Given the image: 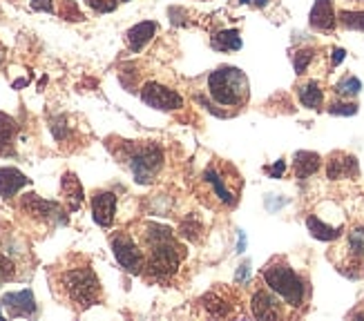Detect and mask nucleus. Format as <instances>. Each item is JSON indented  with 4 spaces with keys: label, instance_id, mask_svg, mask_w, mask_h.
Masks as SVG:
<instances>
[{
    "label": "nucleus",
    "instance_id": "1",
    "mask_svg": "<svg viewBox=\"0 0 364 321\" xmlns=\"http://www.w3.org/2000/svg\"><path fill=\"white\" fill-rule=\"evenodd\" d=\"M262 277H264V283L268 285V290H273L287 306L291 308L304 306L306 295H309L306 281L289 266L287 259L275 256L273 261H268L266 268L262 270Z\"/></svg>",
    "mask_w": 364,
    "mask_h": 321
},
{
    "label": "nucleus",
    "instance_id": "2",
    "mask_svg": "<svg viewBox=\"0 0 364 321\" xmlns=\"http://www.w3.org/2000/svg\"><path fill=\"white\" fill-rule=\"evenodd\" d=\"M208 94L221 107H240L248 101V78L240 67L224 65L208 76Z\"/></svg>",
    "mask_w": 364,
    "mask_h": 321
},
{
    "label": "nucleus",
    "instance_id": "3",
    "mask_svg": "<svg viewBox=\"0 0 364 321\" xmlns=\"http://www.w3.org/2000/svg\"><path fill=\"white\" fill-rule=\"evenodd\" d=\"M63 288H65L68 299L74 303L76 308H90L99 301L101 297V285L97 275L92 272V268H72L63 275Z\"/></svg>",
    "mask_w": 364,
    "mask_h": 321
},
{
    "label": "nucleus",
    "instance_id": "4",
    "mask_svg": "<svg viewBox=\"0 0 364 321\" xmlns=\"http://www.w3.org/2000/svg\"><path fill=\"white\" fill-rule=\"evenodd\" d=\"M183 261V248L177 244L175 239L161 241V244L148 246V256H146V268L154 279H170L179 270Z\"/></svg>",
    "mask_w": 364,
    "mask_h": 321
},
{
    "label": "nucleus",
    "instance_id": "5",
    "mask_svg": "<svg viewBox=\"0 0 364 321\" xmlns=\"http://www.w3.org/2000/svg\"><path fill=\"white\" fill-rule=\"evenodd\" d=\"M130 170L134 174V181L146 185L152 183L156 179V174L164 168V152L159 146H152V143H146V146H134L130 150Z\"/></svg>",
    "mask_w": 364,
    "mask_h": 321
},
{
    "label": "nucleus",
    "instance_id": "6",
    "mask_svg": "<svg viewBox=\"0 0 364 321\" xmlns=\"http://www.w3.org/2000/svg\"><path fill=\"white\" fill-rule=\"evenodd\" d=\"M112 252L117 256V261L123 270L139 275L146 268V256L139 250V246L128 236V234H117L112 236Z\"/></svg>",
    "mask_w": 364,
    "mask_h": 321
},
{
    "label": "nucleus",
    "instance_id": "7",
    "mask_svg": "<svg viewBox=\"0 0 364 321\" xmlns=\"http://www.w3.org/2000/svg\"><path fill=\"white\" fill-rule=\"evenodd\" d=\"M141 99H144L146 105L161 109V111H170V109H179L183 107V99L170 87H164L159 83H146L141 87Z\"/></svg>",
    "mask_w": 364,
    "mask_h": 321
},
{
    "label": "nucleus",
    "instance_id": "8",
    "mask_svg": "<svg viewBox=\"0 0 364 321\" xmlns=\"http://www.w3.org/2000/svg\"><path fill=\"white\" fill-rule=\"evenodd\" d=\"M250 310L255 319H279L284 317L279 297L273 290H255L250 299Z\"/></svg>",
    "mask_w": 364,
    "mask_h": 321
},
{
    "label": "nucleus",
    "instance_id": "9",
    "mask_svg": "<svg viewBox=\"0 0 364 321\" xmlns=\"http://www.w3.org/2000/svg\"><path fill=\"white\" fill-rule=\"evenodd\" d=\"M117 212V197L112 192H97L92 199V217L101 228H109L114 223Z\"/></svg>",
    "mask_w": 364,
    "mask_h": 321
},
{
    "label": "nucleus",
    "instance_id": "10",
    "mask_svg": "<svg viewBox=\"0 0 364 321\" xmlns=\"http://www.w3.org/2000/svg\"><path fill=\"white\" fill-rule=\"evenodd\" d=\"M309 23L318 31H333L338 25V13L333 9V0H315Z\"/></svg>",
    "mask_w": 364,
    "mask_h": 321
},
{
    "label": "nucleus",
    "instance_id": "11",
    "mask_svg": "<svg viewBox=\"0 0 364 321\" xmlns=\"http://www.w3.org/2000/svg\"><path fill=\"white\" fill-rule=\"evenodd\" d=\"M360 172L358 168V160L355 156L351 154H333L328 158L326 163V176L331 181H340V179H351V176H355Z\"/></svg>",
    "mask_w": 364,
    "mask_h": 321
},
{
    "label": "nucleus",
    "instance_id": "12",
    "mask_svg": "<svg viewBox=\"0 0 364 321\" xmlns=\"http://www.w3.org/2000/svg\"><path fill=\"white\" fill-rule=\"evenodd\" d=\"M3 306L9 310V317H31L36 312V301L31 290L9 293L3 297Z\"/></svg>",
    "mask_w": 364,
    "mask_h": 321
},
{
    "label": "nucleus",
    "instance_id": "13",
    "mask_svg": "<svg viewBox=\"0 0 364 321\" xmlns=\"http://www.w3.org/2000/svg\"><path fill=\"white\" fill-rule=\"evenodd\" d=\"M25 185H29V179L16 168H0V197L11 199L16 192H21Z\"/></svg>",
    "mask_w": 364,
    "mask_h": 321
},
{
    "label": "nucleus",
    "instance_id": "14",
    "mask_svg": "<svg viewBox=\"0 0 364 321\" xmlns=\"http://www.w3.org/2000/svg\"><path fill=\"white\" fill-rule=\"evenodd\" d=\"M23 210H27L31 217L36 219H54L56 214H60V207L54 201H45L38 195H27L23 197Z\"/></svg>",
    "mask_w": 364,
    "mask_h": 321
},
{
    "label": "nucleus",
    "instance_id": "15",
    "mask_svg": "<svg viewBox=\"0 0 364 321\" xmlns=\"http://www.w3.org/2000/svg\"><path fill=\"white\" fill-rule=\"evenodd\" d=\"M203 181L213 185L215 197H217L221 203H224V205H232V203L237 201L235 192H230V187H228V183H226V179H224V174H221L217 168H208V170H205Z\"/></svg>",
    "mask_w": 364,
    "mask_h": 321
},
{
    "label": "nucleus",
    "instance_id": "16",
    "mask_svg": "<svg viewBox=\"0 0 364 321\" xmlns=\"http://www.w3.org/2000/svg\"><path fill=\"white\" fill-rule=\"evenodd\" d=\"M154 34H156V23H139L128 31L125 40H128L132 52H141L154 38Z\"/></svg>",
    "mask_w": 364,
    "mask_h": 321
},
{
    "label": "nucleus",
    "instance_id": "17",
    "mask_svg": "<svg viewBox=\"0 0 364 321\" xmlns=\"http://www.w3.org/2000/svg\"><path fill=\"white\" fill-rule=\"evenodd\" d=\"M293 168H295L297 179H309V176H313L322 168V158L315 152H297L295 160H293Z\"/></svg>",
    "mask_w": 364,
    "mask_h": 321
},
{
    "label": "nucleus",
    "instance_id": "18",
    "mask_svg": "<svg viewBox=\"0 0 364 321\" xmlns=\"http://www.w3.org/2000/svg\"><path fill=\"white\" fill-rule=\"evenodd\" d=\"M297 96H299V103L309 109H320L324 103V89L320 87L318 80H306L304 85H299Z\"/></svg>",
    "mask_w": 364,
    "mask_h": 321
},
{
    "label": "nucleus",
    "instance_id": "19",
    "mask_svg": "<svg viewBox=\"0 0 364 321\" xmlns=\"http://www.w3.org/2000/svg\"><path fill=\"white\" fill-rule=\"evenodd\" d=\"M60 190H63V197H65V201L70 205V210L72 212L78 210V207H81V203H83V187H81V183H78V179H76L72 172H68L65 176H63Z\"/></svg>",
    "mask_w": 364,
    "mask_h": 321
},
{
    "label": "nucleus",
    "instance_id": "20",
    "mask_svg": "<svg viewBox=\"0 0 364 321\" xmlns=\"http://www.w3.org/2000/svg\"><path fill=\"white\" fill-rule=\"evenodd\" d=\"M16 132H18V123H16L11 116H7V114L0 111V154H3V156L14 154Z\"/></svg>",
    "mask_w": 364,
    "mask_h": 321
},
{
    "label": "nucleus",
    "instance_id": "21",
    "mask_svg": "<svg viewBox=\"0 0 364 321\" xmlns=\"http://www.w3.org/2000/svg\"><path fill=\"white\" fill-rule=\"evenodd\" d=\"M306 228L315 239H320V241H336V239L342 236V226L333 228V226H328V223H324L320 217H315V214H311L306 219Z\"/></svg>",
    "mask_w": 364,
    "mask_h": 321
},
{
    "label": "nucleus",
    "instance_id": "22",
    "mask_svg": "<svg viewBox=\"0 0 364 321\" xmlns=\"http://www.w3.org/2000/svg\"><path fill=\"white\" fill-rule=\"evenodd\" d=\"M210 45L217 52H237V50H242V36L237 29H226V31L215 34Z\"/></svg>",
    "mask_w": 364,
    "mask_h": 321
},
{
    "label": "nucleus",
    "instance_id": "23",
    "mask_svg": "<svg viewBox=\"0 0 364 321\" xmlns=\"http://www.w3.org/2000/svg\"><path fill=\"white\" fill-rule=\"evenodd\" d=\"M340 99H355V96L362 92V80L358 76H344L340 83H336V89H333Z\"/></svg>",
    "mask_w": 364,
    "mask_h": 321
},
{
    "label": "nucleus",
    "instance_id": "24",
    "mask_svg": "<svg viewBox=\"0 0 364 321\" xmlns=\"http://www.w3.org/2000/svg\"><path fill=\"white\" fill-rule=\"evenodd\" d=\"M338 23L344 25L346 29L364 31V11H349V9H342V11H338Z\"/></svg>",
    "mask_w": 364,
    "mask_h": 321
},
{
    "label": "nucleus",
    "instance_id": "25",
    "mask_svg": "<svg viewBox=\"0 0 364 321\" xmlns=\"http://www.w3.org/2000/svg\"><path fill=\"white\" fill-rule=\"evenodd\" d=\"M313 56H315L313 50H299V52L293 56V67H295V72H297V74H304V72L309 70V65H311Z\"/></svg>",
    "mask_w": 364,
    "mask_h": 321
},
{
    "label": "nucleus",
    "instance_id": "26",
    "mask_svg": "<svg viewBox=\"0 0 364 321\" xmlns=\"http://www.w3.org/2000/svg\"><path fill=\"white\" fill-rule=\"evenodd\" d=\"M328 111L336 116H353L358 114V105L355 103H342V101H336L328 105Z\"/></svg>",
    "mask_w": 364,
    "mask_h": 321
},
{
    "label": "nucleus",
    "instance_id": "27",
    "mask_svg": "<svg viewBox=\"0 0 364 321\" xmlns=\"http://www.w3.org/2000/svg\"><path fill=\"white\" fill-rule=\"evenodd\" d=\"M87 7H92L94 11H99V13H109V11H114L117 5L121 3V0H85Z\"/></svg>",
    "mask_w": 364,
    "mask_h": 321
},
{
    "label": "nucleus",
    "instance_id": "28",
    "mask_svg": "<svg viewBox=\"0 0 364 321\" xmlns=\"http://www.w3.org/2000/svg\"><path fill=\"white\" fill-rule=\"evenodd\" d=\"M60 16L68 21H83V13L78 11V5L68 0V3H63V9H60Z\"/></svg>",
    "mask_w": 364,
    "mask_h": 321
},
{
    "label": "nucleus",
    "instance_id": "29",
    "mask_svg": "<svg viewBox=\"0 0 364 321\" xmlns=\"http://www.w3.org/2000/svg\"><path fill=\"white\" fill-rule=\"evenodd\" d=\"M0 277H3V279H11L14 277V263L7 261L3 254H0Z\"/></svg>",
    "mask_w": 364,
    "mask_h": 321
},
{
    "label": "nucleus",
    "instance_id": "30",
    "mask_svg": "<svg viewBox=\"0 0 364 321\" xmlns=\"http://www.w3.org/2000/svg\"><path fill=\"white\" fill-rule=\"evenodd\" d=\"M52 132H54V136H56L58 141L65 138V136H68V125H65V121H63V119L54 121V123H52Z\"/></svg>",
    "mask_w": 364,
    "mask_h": 321
},
{
    "label": "nucleus",
    "instance_id": "31",
    "mask_svg": "<svg viewBox=\"0 0 364 321\" xmlns=\"http://www.w3.org/2000/svg\"><path fill=\"white\" fill-rule=\"evenodd\" d=\"M31 9L52 13L54 11V0H31Z\"/></svg>",
    "mask_w": 364,
    "mask_h": 321
},
{
    "label": "nucleus",
    "instance_id": "32",
    "mask_svg": "<svg viewBox=\"0 0 364 321\" xmlns=\"http://www.w3.org/2000/svg\"><path fill=\"white\" fill-rule=\"evenodd\" d=\"M346 58V52L342 50V47H336V50L333 52H331V65H333V67H338L340 65V62Z\"/></svg>",
    "mask_w": 364,
    "mask_h": 321
},
{
    "label": "nucleus",
    "instance_id": "33",
    "mask_svg": "<svg viewBox=\"0 0 364 321\" xmlns=\"http://www.w3.org/2000/svg\"><path fill=\"white\" fill-rule=\"evenodd\" d=\"M284 170H287V163H284V160H277L273 168H266V172L271 174L273 179H279V176L284 174Z\"/></svg>",
    "mask_w": 364,
    "mask_h": 321
},
{
    "label": "nucleus",
    "instance_id": "34",
    "mask_svg": "<svg viewBox=\"0 0 364 321\" xmlns=\"http://www.w3.org/2000/svg\"><path fill=\"white\" fill-rule=\"evenodd\" d=\"M248 277V263H244L242 268H240V272H237V281H242V279H246Z\"/></svg>",
    "mask_w": 364,
    "mask_h": 321
},
{
    "label": "nucleus",
    "instance_id": "35",
    "mask_svg": "<svg viewBox=\"0 0 364 321\" xmlns=\"http://www.w3.org/2000/svg\"><path fill=\"white\" fill-rule=\"evenodd\" d=\"M23 85H27V78H21V80H16V83H14V87H16V89L23 87Z\"/></svg>",
    "mask_w": 364,
    "mask_h": 321
},
{
    "label": "nucleus",
    "instance_id": "36",
    "mask_svg": "<svg viewBox=\"0 0 364 321\" xmlns=\"http://www.w3.org/2000/svg\"><path fill=\"white\" fill-rule=\"evenodd\" d=\"M266 3H268V0H255V5H259V7H262V5H266Z\"/></svg>",
    "mask_w": 364,
    "mask_h": 321
},
{
    "label": "nucleus",
    "instance_id": "37",
    "mask_svg": "<svg viewBox=\"0 0 364 321\" xmlns=\"http://www.w3.org/2000/svg\"><path fill=\"white\" fill-rule=\"evenodd\" d=\"M121 3H130V0H121Z\"/></svg>",
    "mask_w": 364,
    "mask_h": 321
},
{
    "label": "nucleus",
    "instance_id": "38",
    "mask_svg": "<svg viewBox=\"0 0 364 321\" xmlns=\"http://www.w3.org/2000/svg\"><path fill=\"white\" fill-rule=\"evenodd\" d=\"M0 60H3V54H0Z\"/></svg>",
    "mask_w": 364,
    "mask_h": 321
},
{
    "label": "nucleus",
    "instance_id": "39",
    "mask_svg": "<svg viewBox=\"0 0 364 321\" xmlns=\"http://www.w3.org/2000/svg\"><path fill=\"white\" fill-rule=\"evenodd\" d=\"M0 281H3V277H0Z\"/></svg>",
    "mask_w": 364,
    "mask_h": 321
},
{
    "label": "nucleus",
    "instance_id": "40",
    "mask_svg": "<svg viewBox=\"0 0 364 321\" xmlns=\"http://www.w3.org/2000/svg\"><path fill=\"white\" fill-rule=\"evenodd\" d=\"M0 317H3V315H0Z\"/></svg>",
    "mask_w": 364,
    "mask_h": 321
}]
</instances>
